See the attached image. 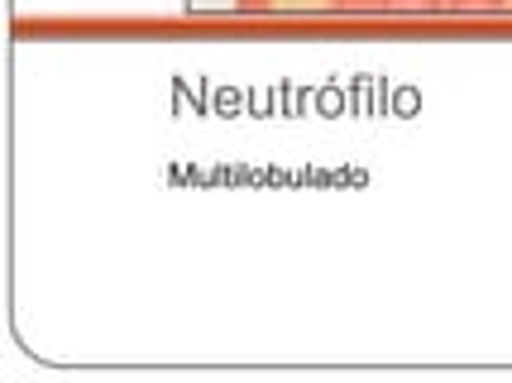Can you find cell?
Returning <instances> with one entry per match:
<instances>
[{"instance_id": "6da1fadb", "label": "cell", "mask_w": 512, "mask_h": 383, "mask_svg": "<svg viewBox=\"0 0 512 383\" xmlns=\"http://www.w3.org/2000/svg\"><path fill=\"white\" fill-rule=\"evenodd\" d=\"M383 10H436L441 0H379Z\"/></svg>"}, {"instance_id": "7a4b0ae2", "label": "cell", "mask_w": 512, "mask_h": 383, "mask_svg": "<svg viewBox=\"0 0 512 383\" xmlns=\"http://www.w3.org/2000/svg\"><path fill=\"white\" fill-rule=\"evenodd\" d=\"M455 10H498L503 0H450Z\"/></svg>"}, {"instance_id": "3957f363", "label": "cell", "mask_w": 512, "mask_h": 383, "mask_svg": "<svg viewBox=\"0 0 512 383\" xmlns=\"http://www.w3.org/2000/svg\"><path fill=\"white\" fill-rule=\"evenodd\" d=\"M340 10H364V5H379V0H335Z\"/></svg>"}, {"instance_id": "277c9868", "label": "cell", "mask_w": 512, "mask_h": 383, "mask_svg": "<svg viewBox=\"0 0 512 383\" xmlns=\"http://www.w3.org/2000/svg\"><path fill=\"white\" fill-rule=\"evenodd\" d=\"M235 5H240V10H264L268 0H235Z\"/></svg>"}]
</instances>
